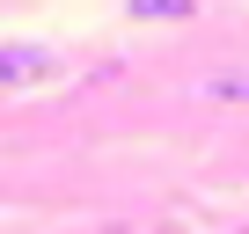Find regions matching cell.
<instances>
[{
  "mask_svg": "<svg viewBox=\"0 0 249 234\" xmlns=\"http://www.w3.org/2000/svg\"><path fill=\"white\" fill-rule=\"evenodd\" d=\"M37 59H44L37 44H8V51H0V73H8V88H15V81H30V73H37Z\"/></svg>",
  "mask_w": 249,
  "mask_h": 234,
  "instance_id": "obj_1",
  "label": "cell"
},
{
  "mask_svg": "<svg viewBox=\"0 0 249 234\" xmlns=\"http://www.w3.org/2000/svg\"><path fill=\"white\" fill-rule=\"evenodd\" d=\"M132 15H147V22H169V15H191V0H132Z\"/></svg>",
  "mask_w": 249,
  "mask_h": 234,
  "instance_id": "obj_2",
  "label": "cell"
},
{
  "mask_svg": "<svg viewBox=\"0 0 249 234\" xmlns=\"http://www.w3.org/2000/svg\"><path fill=\"white\" fill-rule=\"evenodd\" d=\"M205 95H234V102H249V73H213Z\"/></svg>",
  "mask_w": 249,
  "mask_h": 234,
  "instance_id": "obj_3",
  "label": "cell"
}]
</instances>
